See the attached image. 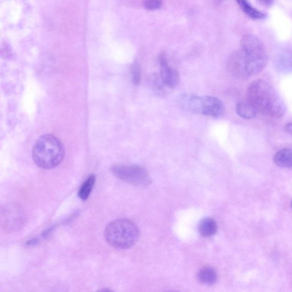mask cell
<instances>
[{"instance_id": "cell-5", "label": "cell", "mask_w": 292, "mask_h": 292, "mask_svg": "<svg viewBox=\"0 0 292 292\" xmlns=\"http://www.w3.org/2000/svg\"><path fill=\"white\" fill-rule=\"evenodd\" d=\"M241 47L251 77L257 75L266 67L268 55L265 47L256 36L247 35L241 41Z\"/></svg>"}, {"instance_id": "cell-21", "label": "cell", "mask_w": 292, "mask_h": 292, "mask_svg": "<svg viewBox=\"0 0 292 292\" xmlns=\"http://www.w3.org/2000/svg\"><path fill=\"white\" fill-rule=\"evenodd\" d=\"M291 208H292V202H291Z\"/></svg>"}, {"instance_id": "cell-20", "label": "cell", "mask_w": 292, "mask_h": 292, "mask_svg": "<svg viewBox=\"0 0 292 292\" xmlns=\"http://www.w3.org/2000/svg\"><path fill=\"white\" fill-rule=\"evenodd\" d=\"M285 131L290 134H292V123L286 124L285 126Z\"/></svg>"}, {"instance_id": "cell-16", "label": "cell", "mask_w": 292, "mask_h": 292, "mask_svg": "<svg viewBox=\"0 0 292 292\" xmlns=\"http://www.w3.org/2000/svg\"><path fill=\"white\" fill-rule=\"evenodd\" d=\"M150 85L151 89L157 95L164 96L168 92L166 87H168L165 85L160 77L153 75L150 79Z\"/></svg>"}, {"instance_id": "cell-15", "label": "cell", "mask_w": 292, "mask_h": 292, "mask_svg": "<svg viewBox=\"0 0 292 292\" xmlns=\"http://www.w3.org/2000/svg\"><path fill=\"white\" fill-rule=\"evenodd\" d=\"M95 179L94 175H90L83 183L78 192V196L81 200L86 201L89 197L92 190L93 189Z\"/></svg>"}, {"instance_id": "cell-11", "label": "cell", "mask_w": 292, "mask_h": 292, "mask_svg": "<svg viewBox=\"0 0 292 292\" xmlns=\"http://www.w3.org/2000/svg\"><path fill=\"white\" fill-rule=\"evenodd\" d=\"M273 161L281 168L292 169V148L277 151L273 157Z\"/></svg>"}, {"instance_id": "cell-13", "label": "cell", "mask_w": 292, "mask_h": 292, "mask_svg": "<svg viewBox=\"0 0 292 292\" xmlns=\"http://www.w3.org/2000/svg\"><path fill=\"white\" fill-rule=\"evenodd\" d=\"M217 230L216 222L211 217H206L199 222V232L203 237H211L216 233Z\"/></svg>"}, {"instance_id": "cell-1", "label": "cell", "mask_w": 292, "mask_h": 292, "mask_svg": "<svg viewBox=\"0 0 292 292\" xmlns=\"http://www.w3.org/2000/svg\"><path fill=\"white\" fill-rule=\"evenodd\" d=\"M247 99L258 112L271 118H280L286 112V106L276 90L262 80L250 83L247 90Z\"/></svg>"}, {"instance_id": "cell-14", "label": "cell", "mask_w": 292, "mask_h": 292, "mask_svg": "<svg viewBox=\"0 0 292 292\" xmlns=\"http://www.w3.org/2000/svg\"><path fill=\"white\" fill-rule=\"evenodd\" d=\"M198 279L199 282L205 285H211L214 284L217 280V272L212 267H204L199 271Z\"/></svg>"}, {"instance_id": "cell-7", "label": "cell", "mask_w": 292, "mask_h": 292, "mask_svg": "<svg viewBox=\"0 0 292 292\" xmlns=\"http://www.w3.org/2000/svg\"><path fill=\"white\" fill-rule=\"evenodd\" d=\"M2 224L8 231H17L24 226L25 214L23 208L16 204H9L2 211Z\"/></svg>"}, {"instance_id": "cell-17", "label": "cell", "mask_w": 292, "mask_h": 292, "mask_svg": "<svg viewBox=\"0 0 292 292\" xmlns=\"http://www.w3.org/2000/svg\"><path fill=\"white\" fill-rule=\"evenodd\" d=\"M133 81L136 85L140 84L141 81V69L138 63H134L132 67Z\"/></svg>"}, {"instance_id": "cell-6", "label": "cell", "mask_w": 292, "mask_h": 292, "mask_svg": "<svg viewBox=\"0 0 292 292\" xmlns=\"http://www.w3.org/2000/svg\"><path fill=\"white\" fill-rule=\"evenodd\" d=\"M111 172L118 178L139 186H146L151 183L147 171L137 165H115Z\"/></svg>"}, {"instance_id": "cell-4", "label": "cell", "mask_w": 292, "mask_h": 292, "mask_svg": "<svg viewBox=\"0 0 292 292\" xmlns=\"http://www.w3.org/2000/svg\"><path fill=\"white\" fill-rule=\"evenodd\" d=\"M178 103L185 110L209 117H219L225 112L223 103L214 96L185 94L180 96Z\"/></svg>"}, {"instance_id": "cell-3", "label": "cell", "mask_w": 292, "mask_h": 292, "mask_svg": "<svg viewBox=\"0 0 292 292\" xmlns=\"http://www.w3.org/2000/svg\"><path fill=\"white\" fill-rule=\"evenodd\" d=\"M140 231L134 222L127 219L111 222L106 227L104 235L110 246L119 249H127L135 244L140 238Z\"/></svg>"}, {"instance_id": "cell-10", "label": "cell", "mask_w": 292, "mask_h": 292, "mask_svg": "<svg viewBox=\"0 0 292 292\" xmlns=\"http://www.w3.org/2000/svg\"><path fill=\"white\" fill-rule=\"evenodd\" d=\"M236 113L244 119H251L255 118L258 111L247 99L240 101L236 105Z\"/></svg>"}, {"instance_id": "cell-2", "label": "cell", "mask_w": 292, "mask_h": 292, "mask_svg": "<svg viewBox=\"0 0 292 292\" xmlns=\"http://www.w3.org/2000/svg\"><path fill=\"white\" fill-rule=\"evenodd\" d=\"M37 166L44 169H51L58 166L64 156L62 143L51 134H46L36 141L32 152Z\"/></svg>"}, {"instance_id": "cell-9", "label": "cell", "mask_w": 292, "mask_h": 292, "mask_svg": "<svg viewBox=\"0 0 292 292\" xmlns=\"http://www.w3.org/2000/svg\"><path fill=\"white\" fill-rule=\"evenodd\" d=\"M160 71V77L165 85L170 89L177 86L179 83L180 76L177 70L170 66L165 54H161L159 57Z\"/></svg>"}, {"instance_id": "cell-19", "label": "cell", "mask_w": 292, "mask_h": 292, "mask_svg": "<svg viewBox=\"0 0 292 292\" xmlns=\"http://www.w3.org/2000/svg\"><path fill=\"white\" fill-rule=\"evenodd\" d=\"M259 3L263 5L264 6L270 7L272 6L273 0H258Z\"/></svg>"}, {"instance_id": "cell-12", "label": "cell", "mask_w": 292, "mask_h": 292, "mask_svg": "<svg viewBox=\"0 0 292 292\" xmlns=\"http://www.w3.org/2000/svg\"><path fill=\"white\" fill-rule=\"evenodd\" d=\"M242 10L250 18L254 20H263L267 17L266 14L254 8L248 0H236Z\"/></svg>"}, {"instance_id": "cell-18", "label": "cell", "mask_w": 292, "mask_h": 292, "mask_svg": "<svg viewBox=\"0 0 292 292\" xmlns=\"http://www.w3.org/2000/svg\"><path fill=\"white\" fill-rule=\"evenodd\" d=\"M162 0H145L144 7L147 10H157L162 6Z\"/></svg>"}, {"instance_id": "cell-8", "label": "cell", "mask_w": 292, "mask_h": 292, "mask_svg": "<svg viewBox=\"0 0 292 292\" xmlns=\"http://www.w3.org/2000/svg\"><path fill=\"white\" fill-rule=\"evenodd\" d=\"M228 68L231 75L238 80H246L251 77L242 50L232 55L229 61Z\"/></svg>"}]
</instances>
